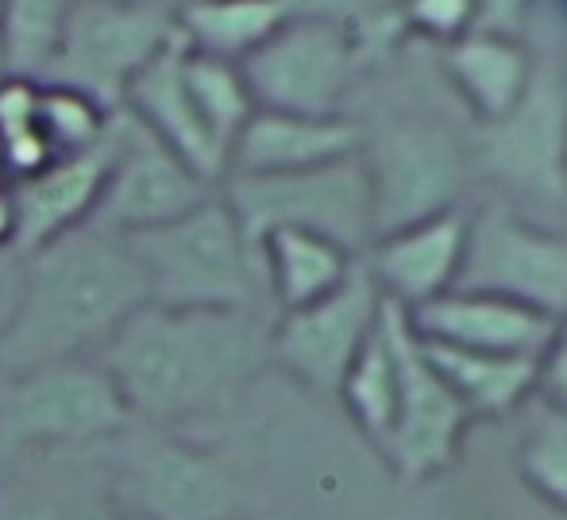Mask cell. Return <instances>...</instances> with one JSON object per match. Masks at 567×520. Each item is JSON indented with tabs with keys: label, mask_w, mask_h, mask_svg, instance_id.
Wrapping results in <instances>:
<instances>
[{
	"label": "cell",
	"mask_w": 567,
	"mask_h": 520,
	"mask_svg": "<svg viewBox=\"0 0 567 520\" xmlns=\"http://www.w3.org/2000/svg\"><path fill=\"white\" fill-rule=\"evenodd\" d=\"M278 316L251 309H163L143 305L101 347L135 424L163 431L205 428L236 413L270 363Z\"/></svg>",
	"instance_id": "cell-1"
},
{
	"label": "cell",
	"mask_w": 567,
	"mask_h": 520,
	"mask_svg": "<svg viewBox=\"0 0 567 520\" xmlns=\"http://www.w3.org/2000/svg\"><path fill=\"white\" fill-rule=\"evenodd\" d=\"M147 305L127 239L109 231L74 228L54 243L23 254L20 309L0 340V378L47 363L97 358L101 347Z\"/></svg>",
	"instance_id": "cell-2"
},
{
	"label": "cell",
	"mask_w": 567,
	"mask_h": 520,
	"mask_svg": "<svg viewBox=\"0 0 567 520\" xmlns=\"http://www.w3.org/2000/svg\"><path fill=\"white\" fill-rule=\"evenodd\" d=\"M127 247L147 282V305L251 309L275 316L262 285L259 247L247 239L225 194H213L163 228L127 236Z\"/></svg>",
	"instance_id": "cell-3"
},
{
	"label": "cell",
	"mask_w": 567,
	"mask_h": 520,
	"mask_svg": "<svg viewBox=\"0 0 567 520\" xmlns=\"http://www.w3.org/2000/svg\"><path fill=\"white\" fill-rule=\"evenodd\" d=\"M109 493L127 520H236L247 486L228 451L135 424L105 447Z\"/></svg>",
	"instance_id": "cell-4"
},
{
	"label": "cell",
	"mask_w": 567,
	"mask_h": 520,
	"mask_svg": "<svg viewBox=\"0 0 567 520\" xmlns=\"http://www.w3.org/2000/svg\"><path fill=\"white\" fill-rule=\"evenodd\" d=\"M135 428L97 358L47 363L0 378V462L43 451H93Z\"/></svg>",
	"instance_id": "cell-5"
},
{
	"label": "cell",
	"mask_w": 567,
	"mask_h": 520,
	"mask_svg": "<svg viewBox=\"0 0 567 520\" xmlns=\"http://www.w3.org/2000/svg\"><path fill=\"white\" fill-rule=\"evenodd\" d=\"M178 39L171 0H78L43 82L120 108L135 74Z\"/></svg>",
	"instance_id": "cell-6"
},
{
	"label": "cell",
	"mask_w": 567,
	"mask_h": 520,
	"mask_svg": "<svg viewBox=\"0 0 567 520\" xmlns=\"http://www.w3.org/2000/svg\"><path fill=\"white\" fill-rule=\"evenodd\" d=\"M213 194H220L217 181L189 170L124 108L113 112V166H109L105 194L90 220L93 228L120 239L140 236V231L163 228L194 212Z\"/></svg>",
	"instance_id": "cell-7"
},
{
	"label": "cell",
	"mask_w": 567,
	"mask_h": 520,
	"mask_svg": "<svg viewBox=\"0 0 567 520\" xmlns=\"http://www.w3.org/2000/svg\"><path fill=\"white\" fill-rule=\"evenodd\" d=\"M0 520H127L109 493L105 447L0 462Z\"/></svg>",
	"instance_id": "cell-8"
},
{
	"label": "cell",
	"mask_w": 567,
	"mask_h": 520,
	"mask_svg": "<svg viewBox=\"0 0 567 520\" xmlns=\"http://www.w3.org/2000/svg\"><path fill=\"white\" fill-rule=\"evenodd\" d=\"M109 166H113V127H109L105 143H97L93 150L62 155L31 178L12 181L16 251L31 254L62 239L66 231L85 228L105 194Z\"/></svg>",
	"instance_id": "cell-9"
},
{
	"label": "cell",
	"mask_w": 567,
	"mask_h": 520,
	"mask_svg": "<svg viewBox=\"0 0 567 520\" xmlns=\"http://www.w3.org/2000/svg\"><path fill=\"white\" fill-rule=\"evenodd\" d=\"M182 51L186 43L178 35L143 74H135L120 108L140 127H147L166 150H174L189 170L220 186L228 178V147L205 127L202 112L189 97L186 77H182Z\"/></svg>",
	"instance_id": "cell-10"
},
{
	"label": "cell",
	"mask_w": 567,
	"mask_h": 520,
	"mask_svg": "<svg viewBox=\"0 0 567 520\" xmlns=\"http://www.w3.org/2000/svg\"><path fill=\"white\" fill-rule=\"evenodd\" d=\"M178 35L189 51L244 62L309 0H171Z\"/></svg>",
	"instance_id": "cell-11"
},
{
	"label": "cell",
	"mask_w": 567,
	"mask_h": 520,
	"mask_svg": "<svg viewBox=\"0 0 567 520\" xmlns=\"http://www.w3.org/2000/svg\"><path fill=\"white\" fill-rule=\"evenodd\" d=\"M182 77H186V90L194 97L197 112H202L205 127L225 143L231 155L236 135L259 112V101H255L251 85H247L244 62H228L217 59V54H202L186 46L182 51Z\"/></svg>",
	"instance_id": "cell-12"
},
{
	"label": "cell",
	"mask_w": 567,
	"mask_h": 520,
	"mask_svg": "<svg viewBox=\"0 0 567 520\" xmlns=\"http://www.w3.org/2000/svg\"><path fill=\"white\" fill-rule=\"evenodd\" d=\"M78 0H0V43L16 77L43 82Z\"/></svg>",
	"instance_id": "cell-13"
},
{
	"label": "cell",
	"mask_w": 567,
	"mask_h": 520,
	"mask_svg": "<svg viewBox=\"0 0 567 520\" xmlns=\"http://www.w3.org/2000/svg\"><path fill=\"white\" fill-rule=\"evenodd\" d=\"M54 163V150L39 124V82L8 74L0 82V166L12 181L31 178Z\"/></svg>",
	"instance_id": "cell-14"
},
{
	"label": "cell",
	"mask_w": 567,
	"mask_h": 520,
	"mask_svg": "<svg viewBox=\"0 0 567 520\" xmlns=\"http://www.w3.org/2000/svg\"><path fill=\"white\" fill-rule=\"evenodd\" d=\"M39 124H43L54 158L82 155V150L105 143L109 127H113V108L78 90H66V85L39 82Z\"/></svg>",
	"instance_id": "cell-15"
},
{
	"label": "cell",
	"mask_w": 567,
	"mask_h": 520,
	"mask_svg": "<svg viewBox=\"0 0 567 520\" xmlns=\"http://www.w3.org/2000/svg\"><path fill=\"white\" fill-rule=\"evenodd\" d=\"M533 475L540 478V486L556 493V498H567V444L564 439H540L537 451L529 455Z\"/></svg>",
	"instance_id": "cell-16"
},
{
	"label": "cell",
	"mask_w": 567,
	"mask_h": 520,
	"mask_svg": "<svg viewBox=\"0 0 567 520\" xmlns=\"http://www.w3.org/2000/svg\"><path fill=\"white\" fill-rule=\"evenodd\" d=\"M20 290H23V254L20 251H0V340L8 335L20 309Z\"/></svg>",
	"instance_id": "cell-17"
},
{
	"label": "cell",
	"mask_w": 567,
	"mask_h": 520,
	"mask_svg": "<svg viewBox=\"0 0 567 520\" xmlns=\"http://www.w3.org/2000/svg\"><path fill=\"white\" fill-rule=\"evenodd\" d=\"M0 251H16V205L12 186L0 194Z\"/></svg>",
	"instance_id": "cell-18"
},
{
	"label": "cell",
	"mask_w": 567,
	"mask_h": 520,
	"mask_svg": "<svg viewBox=\"0 0 567 520\" xmlns=\"http://www.w3.org/2000/svg\"><path fill=\"white\" fill-rule=\"evenodd\" d=\"M8 74H12V70H8V59H4V43H0V82H4Z\"/></svg>",
	"instance_id": "cell-19"
},
{
	"label": "cell",
	"mask_w": 567,
	"mask_h": 520,
	"mask_svg": "<svg viewBox=\"0 0 567 520\" xmlns=\"http://www.w3.org/2000/svg\"><path fill=\"white\" fill-rule=\"evenodd\" d=\"M8 186H12V178H8V174H4V166H0V194H4Z\"/></svg>",
	"instance_id": "cell-20"
}]
</instances>
